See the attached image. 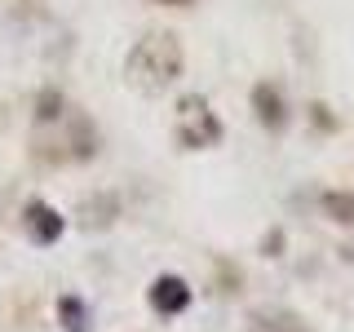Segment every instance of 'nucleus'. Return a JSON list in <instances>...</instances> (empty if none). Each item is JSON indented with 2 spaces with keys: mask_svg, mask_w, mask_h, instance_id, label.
<instances>
[{
  "mask_svg": "<svg viewBox=\"0 0 354 332\" xmlns=\"http://www.w3.org/2000/svg\"><path fill=\"white\" fill-rule=\"evenodd\" d=\"M177 75H182V40L173 31H147L124 58V80L138 93H164Z\"/></svg>",
  "mask_w": 354,
  "mask_h": 332,
  "instance_id": "1",
  "label": "nucleus"
},
{
  "mask_svg": "<svg viewBox=\"0 0 354 332\" xmlns=\"http://www.w3.org/2000/svg\"><path fill=\"white\" fill-rule=\"evenodd\" d=\"M177 147L182 151H208L221 142V120L208 111V98L204 93H186L177 102Z\"/></svg>",
  "mask_w": 354,
  "mask_h": 332,
  "instance_id": "2",
  "label": "nucleus"
},
{
  "mask_svg": "<svg viewBox=\"0 0 354 332\" xmlns=\"http://www.w3.org/2000/svg\"><path fill=\"white\" fill-rule=\"evenodd\" d=\"M22 226H27L31 243H58L62 230H66V217L49 204V199H27V208H22Z\"/></svg>",
  "mask_w": 354,
  "mask_h": 332,
  "instance_id": "3",
  "label": "nucleus"
},
{
  "mask_svg": "<svg viewBox=\"0 0 354 332\" xmlns=\"http://www.w3.org/2000/svg\"><path fill=\"white\" fill-rule=\"evenodd\" d=\"M147 302L155 315H182L186 306H191V288H186V279H177V275H160V279H151L147 288Z\"/></svg>",
  "mask_w": 354,
  "mask_h": 332,
  "instance_id": "4",
  "label": "nucleus"
},
{
  "mask_svg": "<svg viewBox=\"0 0 354 332\" xmlns=\"http://www.w3.org/2000/svg\"><path fill=\"white\" fill-rule=\"evenodd\" d=\"M252 111H257V120L270 133H279L288 124V102H283V93H279V84H270V80H261V84H252Z\"/></svg>",
  "mask_w": 354,
  "mask_h": 332,
  "instance_id": "5",
  "label": "nucleus"
},
{
  "mask_svg": "<svg viewBox=\"0 0 354 332\" xmlns=\"http://www.w3.org/2000/svg\"><path fill=\"white\" fill-rule=\"evenodd\" d=\"M66 138H71V160H93L97 155V129L84 111H71V124H66Z\"/></svg>",
  "mask_w": 354,
  "mask_h": 332,
  "instance_id": "6",
  "label": "nucleus"
},
{
  "mask_svg": "<svg viewBox=\"0 0 354 332\" xmlns=\"http://www.w3.org/2000/svg\"><path fill=\"white\" fill-rule=\"evenodd\" d=\"M248 332H310L292 310H252L248 315Z\"/></svg>",
  "mask_w": 354,
  "mask_h": 332,
  "instance_id": "7",
  "label": "nucleus"
},
{
  "mask_svg": "<svg viewBox=\"0 0 354 332\" xmlns=\"http://www.w3.org/2000/svg\"><path fill=\"white\" fill-rule=\"evenodd\" d=\"M319 208L328 213V221H337V226L354 230V195H350V191H324Z\"/></svg>",
  "mask_w": 354,
  "mask_h": 332,
  "instance_id": "8",
  "label": "nucleus"
},
{
  "mask_svg": "<svg viewBox=\"0 0 354 332\" xmlns=\"http://www.w3.org/2000/svg\"><path fill=\"white\" fill-rule=\"evenodd\" d=\"M58 324H62V332H88V306L75 293L58 297Z\"/></svg>",
  "mask_w": 354,
  "mask_h": 332,
  "instance_id": "9",
  "label": "nucleus"
},
{
  "mask_svg": "<svg viewBox=\"0 0 354 332\" xmlns=\"http://www.w3.org/2000/svg\"><path fill=\"white\" fill-rule=\"evenodd\" d=\"M115 208H120V204H115V195H97V199H88V204H84V226H93V230H97V226H106V221L115 217Z\"/></svg>",
  "mask_w": 354,
  "mask_h": 332,
  "instance_id": "10",
  "label": "nucleus"
},
{
  "mask_svg": "<svg viewBox=\"0 0 354 332\" xmlns=\"http://www.w3.org/2000/svg\"><path fill=\"white\" fill-rule=\"evenodd\" d=\"M62 120V93L58 89H44L36 98V124H58Z\"/></svg>",
  "mask_w": 354,
  "mask_h": 332,
  "instance_id": "11",
  "label": "nucleus"
},
{
  "mask_svg": "<svg viewBox=\"0 0 354 332\" xmlns=\"http://www.w3.org/2000/svg\"><path fill=\"white\" fill-rule=\"evenodd\" d=\"M310 111H315V124H319V129H337V120L328 116V107H324V102H315Z\"/></svg>",
  "mask_w": 354,
  "mask_h": 332,
  "instance_id": "12",
  "label": "nucleus"
},
{
  "mask_svg": "<svg viewBox=\"0 0 354 332\" xmlns=\"http://www.w3.org/2000/svg\"><path fill=\"white\" fill-rule=\"evenodd\" d=\"M155 5H191V0H155Z\"/></svg>",
  "mask_w": 354,
  "mask_h": 332,
  "instance_id": "13",
  "label": "nucleus"
}]
</instances>
